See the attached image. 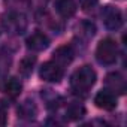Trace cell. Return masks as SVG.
Listing matches in <instances>:
<instances>
[{
	"label": "cell",
	"instance_id": "1",
	"mask_svg": "<svg viewBox=\"0 0 127 127\" xmlns=\"http://www.w3.org/2000/svg\"><path fill=\"white\" fill-rule=\"evenodd\" d=\"M94 84H96V72L90 66L79 67L70 78V87L76 94L87 93Z\"/></svg>",
	"mask_w": 127,
	"mask_h": 127
},
{
	"label": "cell",
	"instance_id": "2",
	"mask_svg": "<svg viewBox=\"0 0 127 127\" xmlns=\"http://www.w3.org/2000/svg\"><path fill=\"white\" fill-rule=\"evenodd\" d=\"M117 57H118V46H117L115 40L111 37L100 40V43L97 45V49H96V58L100 64H106V66L114 64L117 61Z\"/></svg>",
	"mask_w": 127,
	"mask_h": 127
},
{
	"label": "cell",
	"instance_id": "3",
	"mask_svg": "<svg viewBox=\"0 0 127 127\" xmlns=\"http://www.w3.org/2000/svg\"><path fill=\"white\" fill-rule=\"evenodd\" d=\"M2 23H3V27H5L8 32L14 33V34L23 33V32L26 30V27H27L26 17H24L23 14H18V12H9L8 15L3 17Z\"/></svg>",
	"mask_w": 127,
	"mask_h": 127
},
{
	"label": "cell",
	"instance_id": "4",
	"mask_svg": "<svg viewBox=\"0 0 127 127\" xmlns=\"http://www.w3.org/2000/svg\"><path fill=\"white\" fill-rule=\"evenodd\" d=\"M39 75L43 81H48V82H58L63 75H64V70L60 64L52 60V61H46L40 66V70H39Z\"/></svg>",
	"mask_w": 127,
	"mask_h": 127
},
{
	"label": "cell",
	"instance_id": "5",
	"mask_svg": "<svg viewBox=\"0 0 127 127\" xmlns=\"http://www.w3.org/2000/svg\"><path fill=\"white\" fill-rule=\"evenodd\" d=\"M102 17H103L105 26L109 30H118L123 26V14L114 6H106L102 11Z\"/></svg>",
	"mask_w": 127,
	"mask_h": 127
},
{
	"label": "cell",
	"instance_id": "6",
	"mask_svg": "<svg viewBox=\"0 0 127 127\" xmlns=\"http://www.w3.org/2000/svg\"><path fill=\"white\" fill-rule=\"evenodd\" d=\"M94 103L97 108L105 109V111H112L117 106V96L111 90H102L96 94Z\"/></svg>",
	"mask_w": 127,
	"mask_h": 127
},
{
	"label": "cell",
	"instance_id": "7",
	"mask_svg": "<svg viewBox=\"0 0 127 127\" xmlns=\"http://www.w3.org/2000/svg\"><path fill=\"white\" fill-rule=\"evenodd\" d=\"M26 43H27L29 49L39 52V51H43V49H46L49 46V39H48L46 34L37 32V33H33L32 36H29L27 40H26Z\"/></svg>",
	"mask_w": 127,
	"mask_h": 127
},
{
	"label": "cell",
	"instance_id": "8",
	"mask_svg": "<svg viewBox=\"0 0 127 127\" xmlns=\"http://www.w3.org/2000/svg\"><path fill=\"white\" fill-rule=\"evenodd\" d=\"M73 55H75V52H73L72 46L64 45V46H60V48H57L54 51V61L63 67V66L69 64V63L73 60Z\"/></svg>",
	"mask_w": 127,
	"mask_h": 127
},
{
	"label": "cell",
	"instance_id": "9",
	"mask_svg": "<svg viewBox=\"0 0 127 127\" xmlns=\"http://www.w3.org/2000/svg\"><path fill=\"white\" fill-rule=\"evenodd\" d=\"M0 88H2V91H3L6 96H9V97H17V96H20V93H21V90H23V84H21L17 78L11 76V78H6V79L2 82Z\"/></svg>",
	"mask_w": 127,
	"mask_h": 127
},
{
	"label": "cell",
	"instance_id": "10",
	"mask_svg": "<svg viewBox=\"0 0 127 127\" xmlns=\"http://www.w3.org/2000/svg\"><path fill=\"white\" fill-rule=\"evenodd\" d=\"M105 82H106L108 90H111L112 93H124L126 91V81H124V78L118 72L109 73L106 76V81Z\"/></svg>",
	"mask_w": 127,
	"mask_h": 127
},
{
	"label": "cell",
	"instance_id": "11",
	"mask_svg": "<svg viewBox=\"0 0 127 127\" xmlns=\"http://www.w3.org/2000/svg\"><path fill=\"white\" fill-rule=\"evenodd\" d=\"M55 9H57V12L61 17L69 18V17H73L75 15V12H76L78 8H76L75 0H57Z\"/></svg>",
	"mask_w": 127,
	"mask_h": 127
},
{
	"label": "cell",
	"instance_id": "12",
	"mask_svg": "<svg viewBox=\"0 0 127 127\" xmlns=\"http://www.w3.org/2000/svg\"><path fill=\"white\" fill-rule=\"evenodd\" d=\"M85 115V108L79 103H70L66 109V117L72 121H76V120H81L82 117Z\"/></svg>",
	"mask_w": 127,
	"mask_h": 127
},
{
	"label": "cell",
	"instance_id": "13",
	"mask_svg": "<svg viewBox=\"0 0 127 127\" xmlns=\"http://www.w3.org/2000/svg\"><path fill=\"white\" fill-rule=\"evenodd\" d=\"M18 114L23 117V118H33L36 115V106L33 105V102L30 100H26L20 108H18Z\"/></svg>",
	"mask_w": 127,
	"mask_h": 127
},
{
	"label": "cell",
	"instance_id": "14",
	"mask_svg": "<svg viewBox=\"0 0 127 127\" xmlns=\"http://www.w3.org/2000/svg\"><path fill=\"white\" fill-rule=\"evenodd\" d=\"M34 63H36V58H34V57H26V58H23L21 63H20V72H21L23 75H26V76L30 75V73L33 72Z\"/></svg>",
	"mask_w": 127,
	"mask_h": 127
},
{
	"label": "cell",
	"instance_id": "15",
	"mask_svg": "<svg viewBox=\"0 0 127 127\" xmlns=\"http://www.w3.org/2000/svg\"><path fill=\"white\" fill-rule=\"evenodd\" d=\"M97 2L99 0H79V6L84 11H90V9H93L97 5Z\"/></svg>",
	"mask_w": 127,
	"mask_h": 127
},
{
	"label": "cell",
	"instance_id": "16",
	"mask_svg": "<svg viewBox=\"0 0 127 127\" xmlns=\"http://www.w3.org/2000/svg\"><path fill=\"white\" fill-rule=\"evenodd\" d=\"M6 121H8V115H6V112H5L3 109H0V127L5 126Z\"/></svg>",
	"mask_w": 127,
	"mask_h": 127
}]
</instances>
